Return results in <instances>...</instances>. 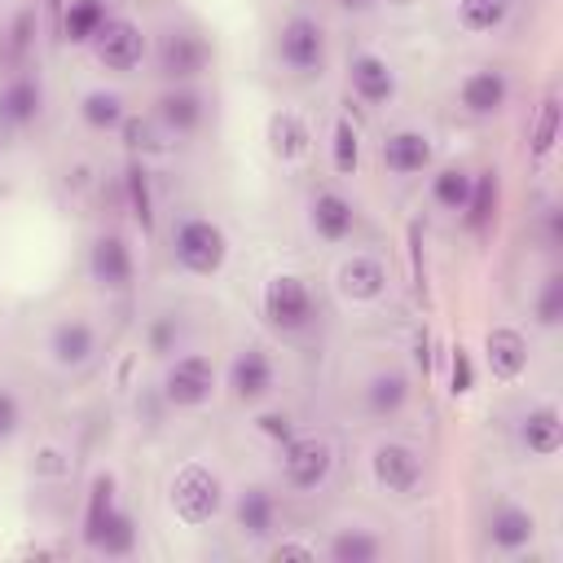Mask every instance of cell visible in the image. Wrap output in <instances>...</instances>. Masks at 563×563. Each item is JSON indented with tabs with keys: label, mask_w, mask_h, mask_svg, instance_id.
Returning a JSON list of instances; mask_svg holds the SVG:
<instances>
[{
	"label": "cell",
	"mask_w": 563,
	"mask_h": 563,
	"mask_svg": "<svg viewBox=\"0 0 563 563\" xmlns=\"http://www.w3.org/2000/svg\"><path fill=\"white\" fill-rule=\"evenodd\" d=\"M282 62L295 66V71H321V58H326V40H321V27L304 14H295L286 27H282Z\"/></svg>",
	"instance_id": "6"
},
{
	"label": "cell",
	"mask_w": 563,
	"mask_h": 563,
	"mask_svg": "<svg viewBox=\"0 0 563 563\" xmlns=\"http://www.w3.org/2000/svg\"><path fill=\"white\" fill-rule=\"evenodd\" d=\"M559 317H563V278L550 273L541 295H537V321L541 326H559Z\"/></svg>",
	"instance_id": "36"
},
{
	"label": "cell",
	"mask_w": 563,
	"mask_h": 563,
	"mask_svg": "<svg viewBox=\"0 0 563 563\" xmlns=\"http://www.w3.org/2000/svg\"><path fill=\"white\" fill-rule=\"evenodd\" d=\"M265 317L278 330H304L313 321V295L295 273H278L265 286Z\"/></svg>",
	"instance_id": "3"
},
{
	"label": "cell",
	"mask_w": 563,
	"mask_h": 563,
	"mask_svg": "<svg viewBox=\"0 0 563 563\" xmlns=\"http://www.w3.org/2000/svg\"><path fill=\"white\" fill-rule=\"evenodd\" d=\"M23 423V409H19V396L14 392H0V440H10Z\"/></svg>",
	"instance_id": "39"
},
{
	"label": "cell",
	"mask_w": 563,
	"mask_h": 563,
	"mask_svg": "<svg viewBox=\"0 0 563 563\" xmlns=\"http://www.w3.org/2000/svg\"><path fill=\"white\" fill-rule=\"evenodd\" d=\"M88 269H93V282L106 286V291H124L133 282V256L124 247V238L106 234L93 243V256H88Z\"/></svg>",
	"instance_id": "8"
},
{
	"label": "cell",
	"mask_w": 563,
	"mask_h": 563,
	"mask_svg": "<svg viewBox=\"0 0 563 563\" xmlns=\"http://www.w3.org/2000/svg\"><path fill=\"white\" fill-rule=\"evenodd\" d=\"M449 388H454V396H467L476 388V370H472V357L458 348L454 353V370H449Z\"/></svg>",
	"instance_id": "38"
},
{
	"label": "cell",
	"mask_w": 563,
	"mask_h": 563,
	"mask_svg": "<svg viewBox=\"0 0 563 563\" xmlns=\"http://www.w3.org/2000/svg\"><path fill=\"white\" fill-rule=\"evenodd\" d=\"M330 463H334V454H330L326 440H291V444H286V480H291L295 489H317V485H326Z\"/></svg>",
	"instance_id": "7"
},
{
	"label": "cell",
	"mask_w": 563,
	"mask_h": 563,
	"mask_svg": "<svg viewBox=\"0 0 563 563\" xmlns=\"http://www.w3.org/2000/svg\"><path fill=\"white\" fill-rule=\"evenodd\" d=\"M383 163L392 172H401V176H414V172H423L431 163V142L423 133H392L383 142Z\"/></svg>",
	"instance_id": "14"
},
{
	"label": "cell",
	"mask_w": 563,
	"mask_h": 563,
	"mask_svg": "<svg viewBox=\"0 0 563 563\" xmlns=\"http://www.w3.org/2000/svg\"><path fill=\"white\" fill-rule=\"evenodd\" d=\"M159 120L172 133H194L203 124V101L194 93H163L159 97Z\"/></svg>",
	"instance_id": "25"
},
{
	"label": "cell",
	"mask_w": 563,
	"mask_h": 563,
	"mask_svg": "<svg viewBox=\"0 0 563 563\" xmlns=\"http://www.w3.org/2000/svg\"><path fill=\"white\" fill-rule=\"evenodd\" d=\"M238 528L247 537H269V528H273V498L265 489H247L238 498Z\"/></svg>",
	"instance_id": "27"
},
{
	"label": "cell",
	"mask_w": 563,
	"mask_h": 563,
	"mask_svg": "<svg viewBox=\"0 0 563 563\" xmlns=\"http://www.w3.org/2000/svg\"><path fill=\"white\" fill-rule=\"evenodd\" d=\"M269 146L278 159H299L308 150V128L299 115H291V110H282V115L269 120Z\"/></svg>",
	"instance_id": "23"
},
{
	"label": "cell",
	"mask_w": 563,
	"mask_h": 563,
	"mask_svg": "<svg viewBox=\"0 0 563 563\" xmlns=\"http://www.w3.org/2000/svg\"><path fill=\"white\" fill-rule=\"evenodd\" d=\"M533 533H537V519H533V511H524V506H498L493 519H489V537H493V546H502V550L528 546Z\"/></svg>",
	"instance_id": "18"
},
{
	"label": "cell",
	"mask_w": 563,
	"mask_h": 563,
	"mask_svg": "<svg viewBox=\"0 0 563 563\" xmlns=\"http://www.w3.org/2000/svg\"><path fill=\"white\" fill-rule=\"evenodd\" d=\"M485 353H489V366L498 379H519L524 366H528V344H524V334L511 330V326H498L489 330V340H485Z\"/></svg>",
	"instance_id": "10"
},
{
	"label": "cell",
	"mask_w": 563,
	"mask_h": 563,
	"mask_svg": "<svg viewBox=\"0 0 563 563\" xmlns=\"http://www.w3.org/2000/svg\"><path fill=\"white\" fill-rule=\"evenodd\" d=\"M49 348H53V362L58 366H84L93 357V326L88 321H62V326H53Z\"/></svg>",
	"instance_id": "19"
},
{
	"label": "cell",
	"mask_w": 563,
	"mask_h": 563,
	"mask_svg": "<svg viewBox=\"0 0 563 563\" xmlns=\"http://www.w3.org/2000/svg\"><path fill=\"white\" fill-rule=\"evenodd\" d=\"M93 49H97L101 66H110V71H133V66L142 62V53H146V40H142V32H137L133 23L106 19V23L97 27V36H93Z\"/></svg>",
	"instance_id": "5"
},
{
	"label": "cell",
	"mask_w": 563,
	"mask_h": 563,
	"mask_svg": "<svg viewBox=\"0 0 563 563\" xmlns=\"http://www.w3.org/2000/svg\"><path fill=\"white\" fill-rule=\"evenodd\" d=\"M375 480L392 493H414L418 480H423V463L405 444H379L375 449Z\"/></svg>",
	"instance_id": "9"
},
{
	"label": "cell",
	"mask_w": 563,
	"mask_h": 563,
	"mask_svg": "<svg viewBox=\"0 0 563 563\" xmlns=\"http://www.w3.org/2000/svg\"><path fill=\"white\" fill-rule=\"evenodd\" d=\"M176 334H181L176 317H159V321H155V330H150V348H155V353H172Z\"/></svg>",
	"instance_id": "40"
},
{
	"label": "cell",
	"mask_w": 563,
	"mask_h": 563,
	"mask_svg": "<svg viewBox=\"0 0 563 563\" xmlns=\"http://www.w3.org/2000/svg\"><path fill=\"white\" fill-rule=\"evenodd\" d=\"M163 392H168L172 405L194 409V405L211 401V392H216V366H211L207 357H198V353H194V357H181V362L168 370Z\"/></svg>",
	"instance_id": "4"
},
{
	"label": "cell",
	"mask_w": 563,
	"mask_h": 563,
	"mask_svg": "<svg viewBox=\"0 0 563 563\" xmlns=\"http://www.w3.org/2000/svg\"><path fill=\"white\" fill-rule=\"evenodd\" d=\"M106 23V10H101V0H75V5L66 10V40L84 45L97 36V27Z\"/></svg>",
	"instance_id": "32"
},
{
	"label": "cell",
	"mask_w": 563,
	"mask_h": 563,
	"mask_svg": "<svg viewBox=\"0 0 563 563\" xmlns=\"http://www.w3.org/2000/svg\"><path fill=\"white\" fill-rule=\"evenodd\" d=\"M362 163V137L353 128V120H340L334 124V168H340L344 176H353Z\"/></svg>",
	"instance_id": "34"
},
{
	"label": "cell",
	"mask_w": 563,
	"mask_h": 563,
	"mask_svg": "<svg viewBox=\"0 0 563 563\" xmlns=\"http://www.w3.org/2000/svg\"><path fill=\"white\" fill-rule=\"evenodd\" d=\"M163 71L172 75V79H189V75H198L203 71V62H207V45L198 40V36H189V32H176V36H168L163 40Z\"/></svg>",
	"instance_id": "16"
},
{
	"label": "cell",
	"mask_w": 563,
	"mask_h": 563,
	"mask_svg": "<svg viewBox=\"0 0 563 563\" xmlns=\"http://www.w3.org/2000/svg\"><path fill=\"white\" fill-rule=\"evenodd\" d=\"M224 256H230V243H224V230L203 216L194 220H181V230H176V260L198 273V278H211L224 269Z\"/></svg>",
	"instance_id": "1"
},
{
	"label": "cell",
	"mask_w": 563,
	"mask_h": 563,
	"mask_svg": "<svg viewBox=\"0 0 563 563\" xmlns=\"http://www.w3.org/2000/svg\"><path fill=\"white\" fill-rule=\"evenodd\" d=\"M172 511L185 524H207L220 511V480L198 463L181 467L176 480H172Z\"/></svg>",
	"instance_id": "2"
},
{
	"label": "cell",
	"mask_w": 563,
	"mask_h": 563,
	"mask_svg": "<svg viewBox=\"0 0 563 563\" xmlns=\"http://www.w3.org/2000/svg\"><path fill=\"white\" fill-rule=\"evenodd\" d=\"M472 181H476V176H467L463 168H444V172L431 181V194H436V203H440V207L463 211V207H467V198H472Z\"/></svg>",
	"instance_id": "31"
},
{
	"label": "cell",
	"mask_w": 563,
	"mask_h": 563,
	"mask_svg": "<svg viewBox=\"0 0 563 563\" xmlns=\"http://www.w3.org/2000/svg\"><path fill=\"white\" fill-rule=\"evenodd\" d=\"M313 230L326 243L348 238L353 234V203L344 194H317V203H313Z\"/></svg>",
	"instance_id": "15"
},
{
	"label": "cell",
	"mask_w": 563,
	"mask_h": 563,
	"mask_svg": "<svg viewBox=\"0 0 563 563\" xmlns=\"http://www.w3.org/2000/svg\"><path fill=\"white\" fill-rule=\"evenodd\" d=\"M506 75L502 71H476L467 75L463 84V106L472 110V115H498V110L506 106Z\"/></svg>",
	"instance_id": "13"
},
{
	"label": "cell",
	"mask_w": 563,
	"mask_h": 563,
	"mask_svg": "<svg viewBox=\"0 0 563 563\" xmlns=\"http://www.w3.org/2000/svg\"><path fill=\"white\" fill-rule=\"evenodd\" d=\"M330 559L334 563H375L379 559V537H370L362 528H348L330 541Z\"/></svg>",
	"instance_id": "30"
},
{
	"label": "cell",
	"mask_w": 563,
	"mask_h": 563,
	"mask_svg": "<svg viewBox=\"0 0 563 563\" xmlns=\"http://www.w3.org/2000/svg\"><path fill=\"white\" fill-rule=\"evenodd\" d=\"M230 388L238 392V401H260V396H269V388H273V366H269V357H265L260 348L243 353V357L234 362V370H230Z\"/></svg>",
	"instance_id": "12"
},
{
	"label": "cell",
	"mask_w": 563,
	"mask_h": 563,
	"mask_svg": "<svg viewBox=\"0 0 563 563\" xmlns=\"http://www.w3.org/2000/svg\"><path fill=\"white\" fill-rule=\"evenodd\" d=\"M115 515H120V506H115V480L110 476H97L93 480V493H88V511H84V546H101V537H106V528L115 524Z\"/></svg>",
	"instance_id": "11"
},
{
	"label": "cell",
	"mask_w": 563,
	"mask_h": 563,
	"mask_svg": "<svg viewBox=\"0 0 563 563\" xmlns=\"http://www.w3.org/2000/svg\"><path fill=\"white\" fill-rule=\"evenodd\" d=\"M383 286H388V273H383V265L370 260V256H357V260H348V265L340 269V291H344L348 299H379Z\"/></svg>",
	"instance_id": "17"
},
{
	"label": "cell",
	"mask_w": 563,
	"mask_h": 563,
	"mask_svg": "<svg viewBox=\"0 0 563 563\" xmlns=\"http://www.w3.org/2000/svg\"><path fill=\"white\" fill-rule=\"evenodd\" d=\"M353 88L366 101H388L396 93V79L388 71V62H379L375 53H362V58H353Z\"/></svg>",
	"instance_id": "22"
},
{
	"label": "cell",
	"mask_w": 563,
	"mask_h": 563,
	"mask_svg": "<svg viewBox=\"0 0 563 563\" xmlns=\"http://www.w3.org/2000/svg\"><path fill=\"white\" fill-rule=\"evenodd\" d=\"M273 559H313V550L299 546V541H282V546L273 550Z\"/></svg>",
	"instance_id": "42"
},
{
	"label": "cell",
	"mask_w": 563,
	"mask_h": 563,
	"mask_svg": "<svg viewBox=\"0 0 563 563\" xmlns=\"http://www.w3.org/2000/svg\"><path fill=\"white\" fill-rule=\"evenodd\" d=\"M40 101H45V93H40L36 79H14L5 93H0V120L5 124H32L40 115Z\"/></svg>",
	"instance_id": "20"
},
{
	"label": "cell",
	"mask_w": 563,
	"mask_h": 563,
	"mask_svg": "<svg viewBox=\"0 0 563 563\" xmlns=\"http://www.w3.org/2000/svg\"><path fill=\"white\" fill-rule=\"evenodd\" d=\"M128 198H133V216L142 220V230L155 224V203H150V181L142 168H128Z\"/></svg>",
	"instance_id": "35"
},
{
	"label": "cell",
	"mask_w": 563,
	"mask_h": 563,
	"mask_svg": "<svg viewBox=\"0 0 563 563\" xmlns=\"http://www.w3.org/2000/svg\"><path fill=\"white\" fill-rule=\"evenodd\" d=\"M559 142V97H546L537 110V124H533V155L546 159Z\"/></svg>",
	"instance_id": "33"
},
{
	"label": "cell",
	"mask_w": 563,
	"mask_h": 563,
	"mask_svg": "<svg viewBox=\"0 0 563 563\" xmlns=\"http://www.w3.org/2000/svg\"><path fill=\"white\" fill-rule=\"evenodd\" d=\"M409 401V383H405V375H375L370 379V388H366V405H370V414H379V418H392L401 405Z\"/></svg>",
	"instance_id": "24"
},
{
	"label": "cell",
	"mask_w": 563,
	"mask_h": 563,
	"mask_svg": "<svg viewBox=\"0 0 563 563\" xmlns=\"http://www.w3.org/2000/svg\"><path fill=\"white\" fill-rule=\"evenodd\" d=\"M344 5H348V10H366V5H370V0H344Z\"/></svg>",
	"instance_id": "43"
},
{
	"label": "cell",
	"mask_w": 563,
	"mask_h": 563,
	"mask_svg": "<svg viewBox=\"0 0 563 563\" xmlns=\"http://www.w3.org/2000/svg\"><path fill=\"white\" fill-rule=\"evenodd\" d=\"M133 546H137V528H133V519L120 511V515H115V524L106 528V537H101V546H97V550H101V554H128Z\"/></svg>",
	"instance_id": "37"
},
{
	"label": "cell",
	"mask_w": 563,
	"mask_h": 563,
	"mask_svg": "<svg viewBox=\"0 0 563 563\" xmlns=\"http://www.w3.org/2000/svg\"><path fill=\"white\" fill-rule=\"evenodd\" d=\"M511 14V0H458V19L467 32H493Z\"/></svg>",
	"instance_id": "29"
},
{
	"label": "cell",
	"mask_w": 563,
	"mask_h": 563,
	"mask_svg": "<svg viewBox=\"0 0 563 563\" xmlns=\"http://www.w3.org/2000/svg\"><path fill=\"white\" fill-rule=\"evenodd\" d=\"M84 124L88 128H97V133H106V128H120L124 124V101H120V93H88L84 97Z\"/></svg>",
	"instance_id": "28"
},
{
	"label": "cell",
	"mask_w": 563,
	"mask_h": 563,
	"mask_svg": "<svg viewBox=\"0 0 563 563\" xmlns=\"http://www.w3.org/2000/svg\"><path fill=\"white\" fill-rule=\"evenodd\" d=\"M524 444H528V454H537V458L559 454L563 423H559V414H554L550 405H546V409H533V414L524 418Z\"/></svg>",
	"instance_id": "21"
},
{
	"label": "cell",
	"mask_w": 563,
	"mask_h": 563,
	"mask_svg": "<svg viewBox=\"0 0 563 563\" xmlns=\"http://www.w3.org/2000/svg\"><path fill=\"white\" fill-rule=\"evenodd\" d=\"M467 224L472 230H489V220L498 211V172H480L472 181V198H467Z\"/></svg>",
	"instance_id": "26"
},
{
	"label": "cell",
	"mask_w": 563,
	"mask_h": 563,
	"mask_svg": "<svg viewBox=\"0 0 563 563\" xmlns=\"http://www.w3.org/2000/svg\"><path fill=\"white\" fill-rule=\"evenodd\" d=\"M256 427H260L269 440H282V444H291V440H295V431H291V418H286V414H265Z\"/></svg>",
	"instance_id": "41"
}]
</instances>
